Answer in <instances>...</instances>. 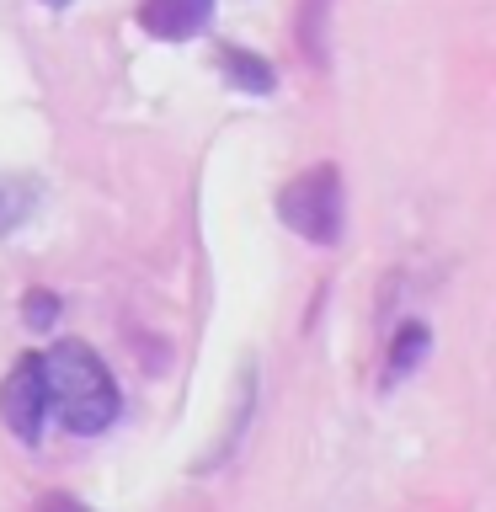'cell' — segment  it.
Wrapping results in <instances>:
<instances>
[{
	"mask_svg": "<svg viewBox=\"0 0 496 512\" xmlns=\"http://www.w3.org/2000/svg\"><path fill=\"white\" fill-rule=\"evenodd\" d=\"M43 512H91V507H86V502H75V496H48Z\"/></svg>",
	"mask_w": 496,
	"mask_h": 512,
	"instance_id": "9",
	"label": "cell"
},
{
	"mask_svg": "<svg viewBox=\"0 0 496 512\" xmlns=\"http://www.w3.org/2000/svg\"><path fill=\"white\" fill-rule=\"evenodd\" d=\"M38 358H43V384H48V411H59V422L70 432L96 438V432L118 422L123 395L112 384L107 363L86 342H54Z\"/></svg>",
	"mask_w": 496,
	"mask_h": 512,
	"instance_id": "1",
	"label": "cell"
},
{
	"mask_svg": "<svg viewBox=\"0 0 496 512\" xmlns=\"http://www.w3.org/2000/svg\"><path fill=\"white\" fill-rule=\"evenodd\" d=\"M208 16H214V0H144L139 6L144 32H155L166 43H182L192 32H203Z\"/></svg>",
	"mask_w": 496,
	"mask_h": 512,
	"instance_id": "4",
	"label": "cell"
},
{
	"mask_svg": "<svg viewBox=\"0 0 496 512\" xmlns=\"http://www.w3.org/2000/svg\"><path fill=\"white\" fill-rule=\"evenodd\" d=\"M219 70L230 75V86L256 91V96H267L272 86H278L272 64H267V59H256V54H246V48H224V54H219Z\"/></svg>",
	"mask_w": 496,
	"mask_h": 512,
	"instance_id": "6",
	"label": "cell"
},
{
	"mask_svg": "<svg viewBox=\"0 0 496 512\" xmlns=\"http://www.w3.org/2000/svg\"><path fill=\"white\" fill-rule=\"evenodd\" d=\"M427 352V326H400L395 331V347H390V368H384V379H400L406 368Z\"/></svg>",
	"mask_w": 496,
	"mask_h": 512,
	"instance_id": "7",
	"label": "cell"
},
{
	"mask_svg": "<svg viewBox=\"0 0 496 512\" xmlns=\"http://www.w3.org/2000/svg\"><path fill=\"white\" fill-rule=\"evenodd\" d=\"M22 315H27L32 331H48V326L59 320V294H48V288H32L27 304H22Z\"/></svg>",
	"mask_w": 496,
	"mask_h": 512,
	"instance_id": "8",
	"label": "cell"
},
{
	"mask_svg": "<svg viewBox=\"0 0 496 512\" xmlns=\"http://www.w3.org/2000/svg\"><path fill=\"white\" fill-rule=\"evenodd\" d=\"M43 203V182L38 176H0V235L22 230Z\"/></svg>",
	"mask_w": 496,
	"mask_h": 512,
	"instance_id": "5",
	"label": "cell"
},
{
	"mask_svg": "<svg viewBox=\"0 0 496 512\" xmlns=\"http://www.w3.org/2000/svg\"><path fill=\"white\" fill-rule=\"evenodd\" d=\"M43 6H70V0H43Z\"/></svg>",
	"mask_w": 496,
	"mask_h": 512,
	"instance_id": "10",
	"label": "cell"
},
{
	"mask_svg": "<svg viewBox=\"0 0 496 512\" xmlns=\"http://www.w3.org/2000/svg\"><path fill=\"white\" fill-rule=\"evenodd\" d=\"M278 214L294 235L315 240V246H336L342 240V171L336 166H310L278 192Z\"/></svg>",
	"mask_w": 496,
	"mask_h": 512,
	"instance_id": "2",
	"label": "cell"
},
{
	"mask_svg": "<svg viewBox=\"0 0 496 512\" xmlns=\"http://www.w3.org/2000/svg\"><path fill=\"white\" fill-rule=\"evenodd\" d=\"M0 416H6V427L22 443H38L43 416H48V384H43V358L38 352L16 358V368L6 374V384H0Z\"/></svg>",
	"mask_w": 496,
	"mask_h": 512,
	"instance_id": "3",
	"label": "cell"
}]
</instances>
